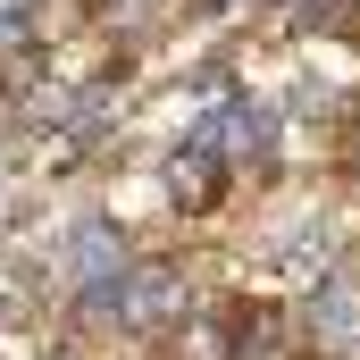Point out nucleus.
<instances>
[{"label":"nucleus","instance_id":"nucleus-1","mask_svg":"<svg viewBox=\"0 0 360 360\" xmlns=\"http://www.w3.org/2000/svg\"><path fill=\"white\" fill-rule=\"evenodd\" d=\"M117 302H126V327H160V319L184 302V285H176V269H143Z\"/></svg>","mask_w":360,"mask_h":360},{"label":"nucleus","instance_id":"nucleus-2","mask_svg":"<svg viewBox=\"0 0 360 360\" xmlns=\"http://www.w3.org/2000/svg\"><path fill=\"white\" fill-rule=\"evenodd\" d=\"M68 260L92 276V293H101V276L117 269V243H109V226H76V243H68Z\"/></svg>","mask_w":360,"mask_h":360},{"label":"nucleus","instance_id":"nucleus-3","mask_svg":"<svg viewBox=\"0 0 360 360\" xmlns=\"http://www.w3.org/2000/svg\"><path fill=\"white\" fill-rule=\"evenodd\" d=\"M176 193L184 201H210V151H184L176 160Z\"/></svg>","mask_w":360,"mask_h":360},{"label":"nucleus","instance_id":"nucleus-4","mask_svg":"<svg viewBox=\"0 0 360 360\" xmlns=\"http://www.w3.org/2000/svg\"><path fill=\"white\" fill-rule=\"evenodd\" d=\"M352 17V0H302L293 8V25H344Z\"/></svg>","mask_w":360,"mask_h":360},{"label":"nucleus","instance_id":"nucleus-5","mask_svg":"<svg viewBox=\"0 0 360 360\" xmlns=\"http://www.w3.org/2000/svg\"><path fill=\"white\" fill-rule=\"evenodd\" d=\"M25 8H34V0H0V25H8V17H25Z\"/></svg>","mask_w":360,"mask_h":360}]
</instances>
